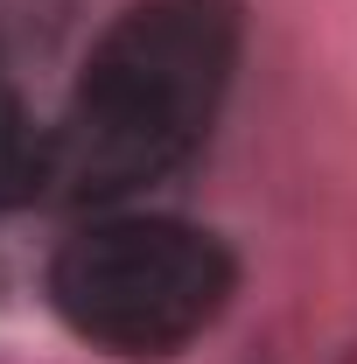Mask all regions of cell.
<instances>
[{
	"instance_id": "obj_2",
	"label": "cell",
	"mask_w": 357,
	"mask_h": 364,
	"mask_svg": "<svg viewBox=\"0 0 357 364\" xmlns=\"http://www.w3.org/2000/svg\"><path fill=\"white\" fill-rule=\"evenodd\" d=\"M49 309L70 336L127 364L182 358L238 294V259L218 231L154 218V210H105L78 225L49 252Z\"/></svg>"
},
{
	"instance_id": "obj_1",
	"label": "cell",
	"mask_w": 357,
	"mask_h": 364,
	"mask_svg": "<svg viewBox=\"0 0 357 364\" xmlns=\"http://www.w3.org/2000/svg\"><path fill=\"white\" fill-rule=\"evenodd\" d=\"M245 49V0H127L49 127V203L112 210L211 140Z\"/></svg>"
},
{
	"instance_id": "obj_3",
	"label": "cell",
	"mask_w": 357,
	"mask_h": 364,
	"mask_svg": "<svg viewBox=\"0 0 357 364\" xmlns=\"http://www.w3.org/2000/svg\"><path fill=\"white\" fill-rule=\"evenodd\" d=\"M49 196V127L21 112V98L0 91V210H28Z\"/></svg>"
}]
</instances>
